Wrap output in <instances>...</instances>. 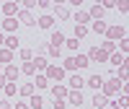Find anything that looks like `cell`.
I'll return each instance as SVG.
<instances>
[{"mask_svg":"<svg viewBox=\"0 0 129 109\" xmlns=\"http://www.w3.org/2000/svg\"><path fill=\"white\" fill-rule=\"evenodd\" d=\"M88 57H85V55H78V57H67V60H64V68H67V70H75V68H88Z\"/></svg>","mask_w":129,"mask_h":109,"instance_id":"6da1fadb","label":"cell"},{"mask_svg":"<svg viewBox=\"0 0 129 109\" xmlns=\"http://www.w3.org/2000/svg\"><path fill=\"white\" fill-rule=\"evenodd\" d=\"M47 81H62L64 78V68H59V65H52V68H47Z\"/></svg>","mask_w":129,"mask_h":109,"instance_id":"7a4b0ae2","label":"cell"},{"mask_svg":"<svg viewBox=\"0 0 129 109\" xmlns=\"http://www.w3.org/2000/svg\"><path fill=\"white\" fill-rule=\"evenodd\" d=\"M62 44H64V34H62V31H54V34L49 37V47L59 52V47H62Z\"/></svg>","mask_w":129,"mask_h":109,"instance_id":"3957f363","label":"cell"},{"mask_svg":"<svg viewBox=\"0 0 129 109\" xmlns=\"http://www.w3.org/2000/svg\"><path fill=\"white\" fill-rule=\"evenodd\" d=\"M85 57H88V62H93V60H95V62H103V60H106V52L98 49V47H93L90 55H85Z\"/></svg>","mask_w":129,"mask_h":109,"instance_id":"277c9868","label":"cell"},{"mask_svg":"<svg viewBox=\"0 0 129 109\" xmlns=\"http://www.w3.org/2000/svg\"><path fill=\"white\" fill-rule=\"evenodd\" d=\"M106 37H109V42L121 39V37H124V29H121V26H111V29H106Z\"/></svg>","mask_w":129,"mask_h":109,"instance_id":"5b68a950","label":"cell"},{"mask_svg":"<svg viewBox=\"0 0 129 109\" xmlns=\"http://www.w3.org/2000/svg\"><path fill=\"white\" fill-rule=\"evenodd\" d=\"M90 101H93V106H95V109H103L106 104H109V99H106V94H98V91L93 94V99H90Z\"/></svg>","mask_w":129,"mask_h":109,"instance_id":"8992f818","label":"cell"},{"mask_svg":"<svg viewBox=\"0 0 129 109\" xmlns=\"http://www.w3.org/2000/svg\"><path fill=\"white\" fill-rule=\"evenodd\" d=\"M67 101H70L72 106H80V104H85V101H83V94H80V91H70V94H67Z\"/></svg>","mask_w":129,"mask_h":109,"instance_id":"52a82bcc","label":"cell"},{"mask_svg":"<svg viewBox=\"0 0 129 109\" xmlns=\"http://www.w3.org/2000/svg\"><path fill=\"white\" fill-rule=\"evenodd\" d=\"M83 83H85V78H80L78 73L70 75V88H72V91H80V88H83Z\"/></svg>","mask_w":129,"mask_h":109,"instance_id":"ba28073f","label":"cell"},{"mask_svg":"<svg viewBox=\"0 0 129 109\" xmlns=\"http://www.w3.org/2000/svg\"><path fill=\"white\" fill-rule=\"evenodd\" d=\"M85 83H88V86H90V88H95V91H98V88H101V86H103V78H101V75H98V73H95V75H90V78H88V81H85Z\"/></svg>","mask_w":129,"mask_h":109,"instance_id":"9c48e42d","label":"cell"},{"mask_svg":"<svg viewBox=\"0 0 129 109\" xmlns=\"http://www.w3.org/2000/svg\"><path fill=\"white\" fill-rule=\"evenodd\" d=\"M119 83H121V81H116V75H111V83H106V86H103V91H106V94L119 91Z\"/></svg>","mask_w":129,"mask_h":109,"instance_id":"30bf717a","label":"cell"},{"mask_svg":"<svg viewBox=\"0 0 129 109\" xmlns=\"http://www.w3.org/2000/svg\"><path fill=\"white\" fill-rule=\"evenodd\" d=\"M3 29H5V31H16V29H18V18H5V21H3Z\"/></svg>","mask_w":129,"mask_h":109,"instance_id":"8fae6325","label":"cell"},{"mask_svg":"<svg viewBox=\"0 0 129 109\" xmlns=\"http://www.w3.org/2000/svg\"><path fill=\"white\" fill-rule=\"evenodd\" d=\"M52 24H54V16H41L39 18V26L41 29H52Z\"/></svg>","mask_w":129,"mask_h":109,"instance_id":"7c38bea8","label":"cell"},{"mask_svg":"<svg viewBox=\"0 0 129 109\" xmlns=\"http://www.w3.org/2000/svg\"><path fill=\"white\" fill-rule=\"evenodd\" d=\"M52 96H54V99H64V96H67V88H64V86H54V88H52Z\"/></svg>","mask_w":129,"mask_h":109,"instance_id":"4fadbf2b","label":"cell"},{"mask_svg":"<svg viewBox=\"0 0 129 109\" xmlns=\"http://www.w3.org/2000/svg\"><path fill=\"white\" fill-rule=\"evenodd\" d=\"M88 16H90V18H95V21H101V18H103V8H101V5H93Z\"/></svg>","mask_w":129,"mask_h":109,"instance_id":"5bb4252c","label":"cell"},{"mask_svg":"<svg viewBox=\"0 0 129 109\" xmlns=\"http://www.w3.org/2000/svg\"><path fill=\"white\" fill-rule=\"evenodd\" d=\"M0 13L13 16V13H16V3H5V5H0Z\"/></svg>","mask_w":129,"mask_h":109,"instance_id":"9a60e30c","label":"cell"},{"mask_svg":"<svg viewBox=\"0 0 129 109\" xmlns=\"http://www.w3.org/2000/svg\"><path fill=\"white\" fill-rule=\"evenodd\" d=\"M16 78H18V68L8 65V70H5V81H16Z\"/></svg>","mask_w":129,"mask_h":109,"instance_id":"2e32d148","label":"cell"},{"mask_svg":"<svg viewBox=\"0 0 129 109\" xmlns=\"http://www.w3.org/2000/svg\"><path fill=\"white\" fill-rule=\"evenodd\" d=\"M75 21H78V26H85V24H88V21H90V16L85 13V10H80V13L75 16Z\"/></svg>","mask_w":129,"mask_h":109,"instance_id":"e0dca14e","label":"cell"},{"mask_svg":"<svg viewBox=\"0 0 129 109\" xmlns=\"http://www.w3.org/2000/svg\"><path fill=\"white\" fill-rule=\"evenodd\" d=\"M18 18H21L18 24H26V26H34V18H31V13H26V10H23V13H21Z\"/></svg>","mask_w":129,"mask_h":109,"instance_id":"ac0fdd59","label":"cell"},{"mask_svg":"<svg viewBox=\"0 0 129 109\" xmlns=\"http://www.w3.org/2000/svg\"><path fill=\"white\" fill-rule=\"evenodd\" d=\"M41 104H44L41 96H31V101H28V106H34V109H41Z\"/></svg>","mask_w":129,"mask_h":109,"instance_id":"d6986e66","label":"cell"},{"mask_svg":"<svg viewBox=\"0 0 129 109\" xmlns=\"http://www.w3.org/2000/svg\"><path fill=\"white\" fill-rule=\"evenodd\" d=\"M10 57H13L10 49H0V62H10Z\"/></svg>","mask_w":129,"mask_h":109,"instance_id":"ffe728a7","label":"cell"},{"mask_svg":"<svg viewBox=\"0 0 129 109\" xmlns=\"http://www.w3.org/2000/svg\"><path fill=\"white\" fill-rule=\"evenodd\" d=\"M5 44H8L5 49H10V52H13V49L18 47V39H16V37H8V39H5Z\"/></svg>","mask_w":129,"mask_h":109,"instance_id":"44dd1931","label":"cell"},{"mask_svg":"<svg viewBox=\"0 0 129 109\" xmlns=\"http://www.w3.org/2000/svg\"><path fill=\"white\" fill-rule=\"evenodd\" d=\"M21 94L23 96H34V83H26L23 88H21Z\"/></svg>","mask_w":129,"mask_h":109,"instance_id":"7402d4cb","label":"cell"},{"mask_svg":"<svg viewBox=\"0 0 129 109\" xmlns=\"http://www.w3.org/2000/svg\"><path fill=\"white\" fill-rule=\"evenodd\" d=\"M36 86H39V88H47V86H49V81L44 78V75H36Z\"/></svg>","mask_w":129,"mask_h":109,"instance_id":"603a6c76","label":"cell"},{"mask_svg":"<svg viewBox=\"0 0 129 109\" xmlns=\"http://www.w3.org/2000/svg\"><path fill=\"white\" fill-rule=\"evenodd\" d=\"M93 31H95V34H101V31H106V24H103V21H95V24H93Z\"/></svg>","mask_w":129,"mask_h":109,"instance_id":"cb8c5ba5","label":"cell"},{"mask_svg":"<svg viewBox=\"0 0 129 109\" xmlns=\"http://www.w3.org/2000/svg\"><path fill=\"white\" fill-rule=\"evenodd\" d=\"M34 68H41V70H44V68H49V65H47V60H44V57H36V62H34Z\"/></svg>","mask_w":129,"mask_h":109,"instance_id":"d4e9b609","label":"cell"},{"mask_svg":"<svg viewBox=\"0 0 129 109\" xmlns=\"http://www.w3.org/2000/svg\"><path fill=\"white\" fill-rule=\"evenodd\" d=\"M111 62L114 65H124V55H111Z\"/></svg>","mask_w":129,"mask_h":109,"instance_id":"484cf974","label":"cell"},{"mask_svg":"<svg viewBox=\"0 0 129 109\" xmlns=\"http://www.w3.org/2000/svg\"><path fill=\"white\" fill-rule=\"evenodd\" d=\"M75 37H78V42L85 37V26H75Z\"/></svg>","mask_w":129,"mask_h":109,"instance_id":"4316f807","label":"cell"},{"mask_svg":"<svg viewBox=\"0 0 129 109\" xmlns=\"http://www.w3.org/2000/svg\"><path fill=\"white\" fill-rule=\"evenodd\" d=\"M34 70H36V68H34V60H28V62L23 65V73H34Z\"/></svg>","mask_w":129,"mask_h":109,"instance_id":"83f0119b","label":"cell"},{"mask_svg":"<svg viewBox=\"0 0 129 109\" xmlns=\"http://www.w3.org/2000/svg\"><path fill=\"white\" fill-rule=\"evenodd\" d=\"M5 94L13 96V94H16V83H5Z\"/></svg>","mask_w":129,"mask_h":109,"instance_id":"f1b7e54d","label":"cell"},{"mask_svg":"<svg viewBox=\"0 0 129 109\" xmlns=\"http://www.w3.org/2000/svg\"><path fill=\"white\" fill-rule=\"evenodd\" d=\"M57 16H59V18H67V8H64V5H57Z\"/></svg>","mask_w":129,"mask_h":109,"instance_id":"f546056e","label":"cell"},{"mask_svg":"<svg viewBox=\"0 0 129 109\" xmlns=\"http://www.w3.org/2000/svg\"><path fill=\"white\" fill-rule=\"evenodd\" d=\"M21 57H23V60L28 62V60H31V49H21Z\"/></svg>","mask_w":129,"mask_h":109,"instance_id":"4dcf8cb0","label":"cell"},{"mask_svg":"<svg viewBox=\"0 0 129 109\" xmlns=\"http://www.w3.org/2000/svg\"><path fill=\"white\" fill-rule=\"evenodd\" d=\"M54 109H64V101L62 99H54Z\"/></svg>","mask_w":129,"mask_h":109,"instance_id":"1f68e13d","label":"cell"},{"mask_svg":"<svg viewBox=\"0 0 129 109\" xmlns=\"http://www.w3.org/2000/svg\"><path fill=\"white\" fill-rule=\"evenodd\" d=\"M16 109H28V104H23V101H18V104H16Z\"/></svg>","mask_w":129,"mask_h":109,"instance_id":"d6a6232c","label":"cell"},{"mask_svg":"<svg viewBox=\"0 0 129 109\" xmlns=\"http://www.w3.org/2000/svg\"><path fill=\"white\" fill-rule=\"evenodd\" d=\"M0 109H10V104L8 101H0Z\"/></svg>","mask_w":129,"mask_h":109,"instance_id":"836d02e7","label":"cell"},{"mask_svg":"<svg viewBox=\"0 0 129 109\" xmlns=\"http://www.w3.org/2000/svg\"><path fill=\"white\" fill-rule=\"evenodd\" d=\"M0 88H5V75H0Z\"/></svg>","mask_w":129,"mask_h":109,"instance_id":"e575fe53","label":"cell"},{"mask_svg":"<svg viewBox=\"0 0 129 109\" xmlns=\"http://www.w3.org/2000/svg\"><path fill=\"white\" fill-rule=\"evenodd\" d=\"M3 42H5V37H3V31H0V44H3Z\"/></svg>","mask_w":129,"mask_h":109,"instance_id":"d590c367","label":"cell"}]
</instances>
